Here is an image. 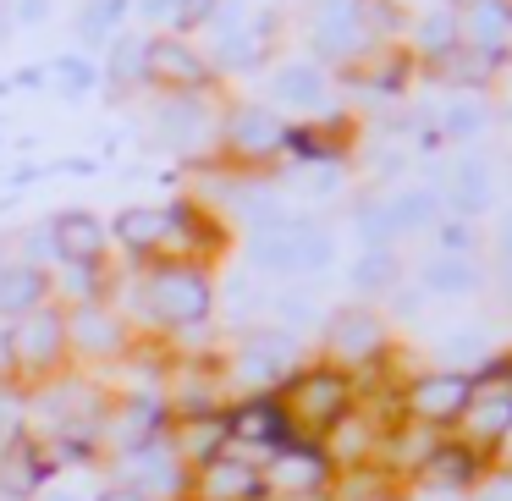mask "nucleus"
<instances>
[{
    "label": "nucleus",
    "instance_id": "1",
    "mask_svg": "<svg viewBox=\"0 0 512 501\" xmlns=\"http://www.w3.org/2000/svg\"><path fill=\"white\" fill-rule=\"evenodd\" d=\"M336 265V232L314 215L292 210L270 232H248V270L254 276H320Z\"/></svg>",
    "mask_w": 512,
    "mask_h": 501
},
{
    "label": "nucleus",
    "instance_id": "2",
    "mask_svg": "<svg viewBox=\"0 0 512 501\" xmlns=\"http://www.w3.org/2000/svg\"><path fill=\"white\" fill-rule=\"evenodd\" d=\"M149 144L188 160V166L221 160V105H215V94H155Z\"/></svg>",
    "mask_w": 512,
    "mask_h": 501
},
{
    "label": "nucleus",
    "instance_id": "3",
    "mask_svg": "<svg viewBox=\"0 0 512 501\" xmlns=\"http://www.w3.org/2000/svg\"><path fill=\"white\" fill-rule=\"evenodd\" d=\"M303 45L314 67H364L375 56V34L364 23V0H303Z\"/></svg>",
    "mask_w": 512,
    "mask_h": 501
},
{
    "label": "nucleus",
    "instance_id": "4",
    "mask_svg": "<svg viewBox=\"0 0 512 501\" xmlns=\"http://www.w3.org/2000/svg\"><path fill=\"white\" fill-rule=\"evenodd\" d=\"M144 303L160 325H199V320H210V309H215V281H210V270L193 265V259H166V265L149 270Z\"/></svg>",
    "mask_w": 512,
    "mask_h": 501
},
{
    "label": "nucleus",
    "instance_id": "5",
    "mask_svg": "<svg viewBox=\"0 0 512 501\" xmlns=\"http://www.w3.org/2000/svg\"><path fill=\"white\" fill-rule=\"evenodd\" d=\"M287 144V116L270 111L265 100H237L221 105V155L226 166H265V160L281 155Z\"/></svg>",
    "mask_w": 512,
    "mask_h": 501
},
{
    "label": "nucleus",
    "instance_id": "6",
    "mask_svg": "<svg viewBox=\"0 0 512 501\" xmlns=\"http://www.w3.org/2000/svg\"><path fill=\"white\" fill-rule=\"evenodd\" d=\"M144 78H149L155 94H215L221 89V78H215L204 45L199 39H182V34H149Z\"/></svg>",
    "mask_w": 512,
    "mask_h": 501
},
{
    "label": "nucleus",
    "instance_id": "7",
    "mask_svg": "<svg viewBox=\"0 0 512 501\" xmlns=\"http://www.w3.org/2000/svg\"><path fill=\"white\" fill-rule=\"evenodd\" d=\"M265 94H270V111H292V116H303V122L342 116V111H336V100H342L336 78L325 67H314L309 56L276 61V67H270V78H265Z\"/></svg>",
    "mask_w": 512,
    "mask_h": 501
},
{
    "label": "nucleus",
    "instance_id": "8",
    "mask_svg": "<svg viewBox=\"0 0 512 501\" xmlns=\"http://www.w3.org/2000/svg\"><path fill=\"white\" fill-rule=\"evenodd\" d=\"M435 188H441L446 215H457V221L479 226V215L496 210V171H490L485 155H463V160H452V166H441Z\"/></svg>",
    "mask_w": 512,
    "mask_h": 501
},
{
    "label": "nucleus",
    "instance_id": "9",
    "mask_svg": "<svg viewBox=\"0 0 512 501\" xmlns=\"http://www.w3.org/2000/svg\"><path fill=\"white\" fill-rule=\"evenodd\" d=\"M292 358H298V336L292 331H281V325H270V331H248L243 353H237V380H243L248 391L276 386V380L292 369Z\"/></svg>",
    "mask_w": 512,
    "mask_h": 501
},
{
    "label": "nucleus",
    "instance_id": "10",
    "mask_svg": "<svg viewBox=\"0 0 512 501\" xmlns=\"http://www.w3.org/2000/svg\"><path fill=\"white\" fill-rule=\"evenodd\" d=\"M226 435H232V441H248V446L281 452V446H292V408L281 397H248L243 408L226 413Z\"/></svg>",
    "mask_w": 512,
    "mask_h": 501
},
{
    "label": "nucleus",
    "instance_id": "11",
    "mask_svg": "<svg viewBox=\"0 0 512 501\" xmlns=\"http://www.w3.org/2000/svg\"><path fill=\"white\" fill-rule=\"evenodd\" d=\"M111 232L133 259H149L177 237V210L171 204H127V210H116Z\"/></svg>",
    "mask_w": 512,
    "mask_h": 501
},
{
    "label": "nucleus",
    "instance_id": "12",
    "mask_svg": "<svg viewBox=\"0 0 512 501\" xmlns=\"http://www.w3.org/2000/svg\"><path fill=\"white\" fill-rule=\"evenodd\" d=\"M325 347H331L336 358H353V364H364V358H375L380 347H386V325H380L375 309H364V303H347V309H336L331 320H325Z\"/></svg>",
    "mask_w": 512,
    "mask_h": 501
},
{
    "label": "nucleus",
    "instance_id": "13",
    "mask_svg": "<svg viewBox=\"0 0 512 501\" xmlns=\"http://www.w3.org/2000/svg\"><path fill=\"white\" fill-rule=\"evenodd\" d=\"M474 391H479V380L468 375V369H441V375H424L419 386L408 391V402H413L419 419L446 424V419H457V413H468Z\"/></svg>",
    "mask_w": 512,
    "mask_h": 501
},
{
    "label": "nucleus",
    "instance_id": "14",
    "mask_svg": "<svg viewBox=\"0 0 512 501\" xmlns=\"http://www.w3.org/2000/svg\"><path fill=\"white\" fill-rule=\"evenodd\" d=\"M408 50L419 67H441L446 56L463 50V28H457V6H424L419 17L408 23Z\"/></svg>",
    "mask_w": 512,
    "mask_h": 501
},
{
    "label": "nucleus",
    "instance_id": "15",
    "mask_svg": "<svg viewBox=\"0 0 512 501\" xmlns=\"http://www.w3.org/2000/svg\"><path fill=\"white\" fill-rule=\"evenodd\" d=\"M144 50H149V34H144V28H122V34L105 45V56H100V89L111 94V100H127L133 89H149V78H144Z\"/></svg>",
    "mask_w": 512,
    "mask_h": 501
},
{
    "label": "nucleus",
    "instance_id": "16",
    "mask_svg": "<svg viewBox=\"0 0 512 501\" xmlns=\"http://www.w3.org/2000/svg\"><path fill=\"white\" fill-rule=\"evenodd\" d=\"M50 243H56V265H105V226L89 210L50 215Z\"/></svg>",
    "mask_w": 512,
    "mask_h": 501
},
{
    "label": "nucleus",
    "instance_id": "17",
    "mask_svg": "<svg viewBox=\"0 0 512 501\" xmlns=\"http://www.w3.org/2000/svg\"><path fill=\"white\" fill-rule=\"evenodd\" d=\"M122 474L133 490H144V496H171V490H182V452L177 446H166V435L149 446H138V452L122 457Z\"/></svg>",
    "mask_w": 512,
    "mask_h": 501
},
{
    "label": "nucleus",
    "instance_id": "18",
    "mask_svg": "<svg viewBox=\"0 0 512 501\" xmlns=\"http://www.w3.org/2000/svg\"><path fill=\"white\" fill-rule=\"evenodd\" d=\"M67 353V314H56V309H34V314H23L17 320V331H12V358L17 364H56V358Z\"/></svg>",
    "mask_w": 512,
    "mask_h": 501
},
{
    "label": "nucleus",
    "instance_id": "19",
    "mask_svg": "<svg viewBox=\"0 0 512 501\" xmlns=\"http://www.w3.org/2000/svg\"><path fill=\"white\" fill-rule=\"evenodd\" d=\"M468 50H512V0H457Z\"/></svg>",
    "mask_w": 512,
    "mask_h": 501
},
{
    "label": "nucleus",
    "instance_id": "20",
    "mask_svg": "<svg viewBox=\"0 0 512 501\" xmlns=\"http://www.w3.org/2000/svg\"><path fill=\"white\" fill-rule=\"evenodd\" d=\"M67 347L94 353V358H111V353L127 347V331H122V320H116L105 303H83V309L67 314Z\"/></svg>",
    "mask_w": 512,
    "mask_h": 501
},
{
    "label": "nucleus",
    "instance_id": "21",
    "mask_svg": "<svg viewBox=\"0 0 512 501\" xmlns=\"http://www.w3.org/2000/svg\"><path fill=\"white\" fill-rule=\"evenodd\" d=\"M490 122H496V105L485 94H452L441 111H430V127L441 144H474V138H485Z\"/></svg>",
    "mask_w": 512,
    "mask_h": 501
},
{
    "label": "nucleus",
    "instance_id": "22",
    "mask_svg": "<svg viewBox=\"0 0 512 501\" xmlns=\"http://www.w3.org/2000/svg\"><path fill=\"white\" fill-rule=\"evenodd\" d=\"M386 215H391V232H397V237L430 232V226H441V221H446L441 188H435V182H413V188L386 193Z\"/></svg>",
    "mask_w": 512,
    "mask_h": 501
},
{
    "label": "nucleus",
    "instance_id": "23",
    "mask_svg": "<svg viewBox=\"0 0 512 501\" xmlns=\"http://www.w3.org/2000/svg\"><path fill=\"white\" fill-rule=\"evenodd\" d=\"M325 479H331V463H325L320 446H281L276 457H270V474H265V490H320Z\"/></svg>",
    "mask_w": 512,
    "mask_h": 501
},
{
    "label": "nucleus",
    "instance_id": "24",
    "mask_svg": "<svg viewBox=\"0 0 512 501\" xmlns=\"http://www.w3.org/2000/svg\"><path fill=\"white\" fill-rule=\"evenodd\" d=\"M127 23H133V0H83L72 34H78V50H83V56L100 61L105 45H111V39L122 34Z\"/></svg>",
    "mask_w": 512,
    "mask_h": 501
},
{
    "label": "nucleus",
    "instance_id": "25",
    "mask_svg": "<svg viewBox=\"0 0 512 501\" xmlns=\"http://www.w3.org/2000/svg\"><path fill=\"white\" fill-rule=\"evenodd\" d=\"M50 270H39V265H0V320H23V314H34V309H45L50 303Z\"/></svg>",
    "mask_w": 512,
    "mask_h": 501
},
{
    "label": "nucleus",
    "instance_id": "26",
    "mask_svg": "<svg viewBox=\"0 0 512 501\" xmlns=\"http://www.w3.org/2000/svg\"><path fill=\"white\" fill-rule=\"evenodd\" d=\"M479 281H485V270H479L474 259H457V254H430L419 265L424 298H474Z\"/></svg>",
    "mask_w": 512,
    "mask_h": 501
},
{
    "label": "nucleus",
    "instance_id": "27",
    "mask_svg": "<svg viewBox=\"0 0 512 501\" xmlns=\"http://www.w3.org/2000/svg\"><path fill=\"white\" fill-rule=\"evenodd\" d=\"M347 408V380L336 375V369H320V375H303L298 380V413H292V424L309 419V424H336Z\"/></svg>",
    "mask_w": 512,
    "mask_h": 501
},
{
    "label": "nucleus",
    "instance_id": "28",
    "mask_svg": "<svg viewBox=\"0 0 512 501\" xmlns=\"http://www.w3.org/2000/svg\"><path fill=\"white\" fill-rule=\"evenodd\" d=\"M204 496L210 501H259L265 496V474L237 463V457H215V463H204Z\"/></svg>",
    "mask_w": 512,
    "mask_h": 501
},
{
    "label": "nucleus",
    "instance_id": "29",
    "mask_svg": "<svg viewBox=\"0 0 512 501\" xmlns=\"http://www.w3.org/2000/svg\"><path fill=\"white\" fill-rule=\"evenodd\" d=\"M347 287L358 298H380V292H397L402 287V254L397 248H364L347 270Z\"/></svg>",
    "mask_w": 512,
    "mask_h": 501
},
{
    "label": "nucleus",
    "instance_id": "30",
    "mask_svg": "<svg viewBox=\"0 0 512 501\" xmlns=\"http://www.w3.org/2000/svg\"><path fill=\"white\" fill-rule=\"evenodd\" d=\"M468 419H474V435L501 441V435L512 430V386H485V391H474V402H468Z\"/></svg>",
    "mask_w": 512,
    "mask_h": 501
},
{
    "label": "nucleus",
    "instance_id": "31",
    "mask_svg": "<svg viewBox=\"0 0 512 501\" xmlns=\"http://www.w3.org/2000/svg\"><path fill=\"white\" fill-rule=\"evenodd\" d=\"M50 83H56L61 94H72V100H83V94L100 89V61L83 56V50H67V56L50 61Z\"/></svg>",
    "mask_w": 512,
    "mask_h": 501
},
{
    "label": "nucleus",
    "instance_id": "32",
    "mask_svg": "<svg viewBox=\"0 0 512 501\" xmlns=\"http://www.w3.org/2000/svg\"><path fill=\"white\" fill-rule=\"evenodd\" d=\"M353 237L364 248H391V243H397L391 215H386V193H369V199L353 204Z\"/></svg>",
    "mask_w": 512,
    "mask_h": 501
},
{
    "label": "nucleus",
    "instance_id": "33",
    "mask_svg": "<svg viewBox=\"0 0 512 501\" xmlns=\"http://www.w3.org/2000/svg\"><path fill=\"white\" fill-rule=\"evenodd\" d=\"M424 468H430V485L435 490H457V485H468V479H474V446H452V441H446V446H435V452H430V463H424Z\"/></svg>",
    "mask_w": 512,
    "mask_h": 501
},
{
    "label": "nucleus",
    "instance_id": "34",
    "mask_svg": "<svg viewBox=\"0 0 512 501\" xmlns=\"http://www.w3.org/2000/svg\"><path fill=\"white\" fill-rule=\"evenodd\" d=\"M226 441H232V435H226V419H221V413H204V419H193V424H188V435H182L177 452L199 457V463H215Z\"/></svg>",
    "mask_w": 512,
    "mask_h": 501
},
{
    "label": "nucleus",
    "instance_id": "35",
    "mask_svg": "<svg viewBox=\"0 0 512 501\" xmlns=\"http://www.w3.org/2000/svg\"><path fill=\"white\" fill-rule=\"evenodd\" d=\"M347 166H287V188H298L303 199H331L342 188Z\"/></svg>",
    "mask_w": 512,
    "mask_h": 501
},
{
    "label": "nucleus",
    "instance_id": "36",
    "mask_svg": "<svg viewBox=\"0 0 512 501\" xmlns=\"http://www.w3.org/2000/svg\"><path fill=\"white\" fill-rule=\"evenodd\" d=\"M441 358H446V369H463V364H479L485 369L490 364V342H485V331H452L441 342ZM474 375V369H468Z\"/></svg>",
    "mask_w": 512,
    "mask_h": 501
},
{
    "label": "nucleus",
    "instance_id": "37",
    "mask_svg": "<svg viewBox=\"0 0 512 501\" xmlns=\"http://www.w3.org/2000/svg\"><path fill=\"white\" fill-rule=\"evenodd\" d=\"M50 287H67V298L78 303H100V265H56Z\"/></svg>",
    "mask_w": 512,
    "mask_h": 501
},
{
    "label": "nucleus",
    "instance_id": "38",
    "mask_svg": "<svg viewBox=\"0 0 512 501\" xmlns=\"http://www.w3.org/2000/svg\"><path fill=\"white\" fill-rule=\"evenodd\" d=\"M474 237H479V226H474V221H457V215H446V221L435 226V254L474 259Z\"/></svg>",
    "mask_w": 512,
    "mask_h": 501
},
{
    "label": "nucleus",
    "instance_id": "39",
    "mask_svg": "<svg viewBox=\"0 0 512 501\" xmlns=\"http://www.w3.org/2000/svg\"><path fill=\"white\" fill-rule=\"evenodd\" d=\"M226 309H232V320L265 309V292L254 287V276H232V281H226Z\"/></svg>",
    "mask_w": 512,
    "mask_h": 501
},
{
    "label": "nucleus",
    "instance_id": "40",
    "mask_svg": "<svg viewBox=\"0 0 512 501\" xmlns=\"http://www.w3.org/2000/svg\"><path fill=\"white\" fill-rule=\"evenodd\" d=\"M23 265H56V243H50V226H28L23 232Z\"/></svg>",
    "mask_w": 512,
    "mask_h": 501
},
{
    "label": "nucleus",
    "instance_id": "41",
    "mask_svg": "<svg viewBox=\"0 0 512 501\" xmlns=\"http://www.w3.org/2000/svg\"><path fill=\"white\" fill-rule=\"evenodd\" d=\"M276 314L287 320L281 331H292V325L314 320V298H309V292H298V287H292V292H281V298H276Z\"/></svg>",
    "mask_w": 512,
    "mask_h": 501
},
{
    "label": "nucleus",
    "instance_id": "42",
    "mask_svg": "<svg viewBox=\"0 0 512 501\" xmlns=\"http://www.w3.org/2000/svg\"><path fill=\"white\" fill-rule=\"evenodd\" d=\"M50 17V0H12V23L17 28H39Z\"/></svg>",
    "mask_w": 512,
    "mask_h": 501
},
{
    "label": "nucleus",
    "instance_id": "43",
    "mask_svg": "<svg viewBox=\"0 0 512 501\" xmlns=\"http://www.w3.org/2000/svg\"><path fill=\"white\" fill-rule=\"evenodd\" d=\"M391 303H397L402 320H413V314L424 309V287H419V281H413V287H397V292H391Z\"/></svg>",
    "mask_w": 512,
    "mask_h": 501
},
{
    "label": "nucleus",
    "instance_id": "44",
    "mask_svg": "<svg viewBox=\"0 0 512 501\" xmlns=\"http://www.w3.org/2000/svg\"><path fill=\"white\" fill-rule=\"evenodd\" d=\"M94 171H100V160L67 155V160H56V166H50V177H94Z\"/></svg>",
    "mask_w": 512,
    "mask_h": 501
},
{
    "label": "nucleus",
    "instance_id": "45",
    "mask_svg": "<svg viewBox=\"0 0 512 501\" xmlns=\"http://www.w3.org/2000/svg\"><path fill=\"white\" fill-rule=\"evenodd\" d=\"M39 501H89V496H83V490L72 485V479H50V485L39 490Z\"/></svg>",
    "mask_w": 512,
    "mask_h": 501
},
{
    "label": "nucleus",
    "instance_id": "46",
    "mask_svg": "<svg viewBox=\"0 0 512 501\" xmlns=\"http://www.w3.org/2000/svg\"><path fill=\"white\" fill-rule=\"evenodd\" d=\"M474 501H512V474H496V479H485Z\"/></svg>",
    "mask_w": 512,
    "mask_h": 501
},
{
    "label": "nucleus",
    "instance_id": "47",
    "mask_svg": "<svg viewBox=\"0 0 512 501\" xmlns=\"http://www.w3.org/2000/svg\"><path fill=\"white\" fill-rule=\"evenodd\" d=\"M50 83V67H23L17 78H6V89H45Z\"/></svg>",
    "mask_w": 512,
    "mask_h": 501
},
{
    "label": "nucleus",
    "instance_id": "48",
    "mask_svg": "<svg viewBox=\"0 0 512 501\" xmlns=\"http://www.w3.org/2000/svg\"><path fill=\"white\" fill-rule=\"evenodd\" d=\"M496 259H501V265H512V210L496 221Z\"/></svg>",
    "mask_w": 512,
    "mask_h": 501
},
{
    "label": "nucleus",
    "instance_id": "49",
    "mask_svg": "<svg viewBox=\"0 0 512 501\" xmlns=\"http://www.w3.org/2000/svg\"><path fill=\"white\" fill-rule=\"evenodd\" d=\"M100 501H155V496H144V490H133V485H116V490H105Z\"/></svg>",
    "mask_w": 512,
    "mask_h": 501
},
{
    "label": "nucleus",
    "instance_id": "50",
    "mask_svg": "<svg viewBox=\"0 0 512 501\" xmlns=\"http://www.w3.org/2000/svg\"><path fill=\"white\" fill-rule=\"evenodd\" d=\"M501 298L512 303V265H501Z\"/></svg>",
    "mask_w": 512,
    "mask_h": 501
},
{
    "label": "nucleus",
    "instance_id": "51",
    "mask_svg": "<svg viewBox=\"0 0 512 501\" xmlns=\"http://www.w3.org/2000/svg\"><path fill=\"white\" fill-rule=\"evenodd\" d=\"M501 116H507V122H512V100H507V105H501Z\"/></svg>",
    "mask_w": 512,
    "mask_h": 501
},
{
    "label": "nucleus",
    "instance_id": "52",
    "mask_svg": "<svg viewBox=\"0 0 512 501\" xmlns=\"http://www.w3.org/2000/svg\"><path fill=\"white\" fill-rule=\"evenodd\" d=\"M397 6H413V0H397ZM424 6H435V0H424Z\"/></svg>",
    "mask_w": 512,
    "mask_h": 501
},
{
    "label": "nucleus",
    "instance_id": "53",
    "mask_svg": "<svg viewBox=\"0 0 512 501\" xmlns=\"http://www.w3.org/2000/svg\"><path fill=\"white\" fill-rule=\"evenodd\" d=\"M430 501H435V496H430Z\"/></svg>",
    "mask_w": 512,
    "mask_h": 501
}]
</instances>
